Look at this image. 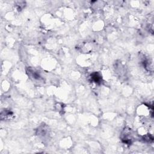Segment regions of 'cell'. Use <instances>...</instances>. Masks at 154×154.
I'll use <instances>...</instances> for the list:
<instances>
[{
    "label": "cell",
    "mask_w": 154,
    "mask_h": 154,
    "mask_svg": "<svg viewBox=\"0 0 154 154\" xmlns=\"http://www.w3.org/2000/svg\"><path fill=\"white\" fill-rule=\"evenodd\" d=\"M141 62L143 66L146 70L149 72H152L153 66H152V63L150 59L146 57L145 55H143V58L141 59Z\"/></svg>",
    "instance_id": "6da1fadb"
},
{
    "label": "cell",
    "mask_w": 154,
    "mask_h": 154,
    "mask_svg": "<svg viewBox=\"0 0 154 154\" xmlns=\"http://www.w3.org/2000/svg\"><path fill=\"white\" fill-rule=\"evenodd\" d=\"M26 73L28 75L29 77L30 78H31L32 80H35V81H40L42 79L39 73L32 68H30V67L28 68V69L26 70Z\"/></svg>",
    "instance_id": "7a4b0ae2"
},
{
    "label": "cell",
    "mask_w": 154,
    "mask_h": 154,
    "mask_svg": "<svg viewBox=\"0 0 154 154\" xmlns=\"http://www.w3.org/2000/svg\"><path fill=\"white\" fill-rule=\"evenodd\" d=\"M90 79L93 82L96 83V84H100L102 82V75L99 72H95L92 73L90 75Z\"/></svg>",
    "instance_id": "3957f363"
},
{
    "label": "cell",
    "mask_w": 154,
    "mask_h": 154,
    "mask_svg": "<svg viewBox=\"0 0 154 154\" xmlns=\"http://www.w3.org/2000/svg\"><path fill=\"white\" fill-rule=\"evenodd\" d=\"M48 134V129L46 125H41L39 128H38V129L37 130V135L39 137H42L45 138L47 136Z\"/></svg>",
    "instance_id": "277c9868"
},
{
    "label": "cell",
    "mask_w": 154,
    "mask_h": 154,
    "mask_svg": "<svg viewBox=\"0 0 154 154\" xmlns=\"http://www.w3.org/2000/svg\"><path fill=\"white\" fill-rule=\"evenodd\" d=\"M129 132H130L129 129V131L125 130V134L123 135V137H122V141H123V143L128 145H129L131 143V140H132L131 137V134H129Z\"/></svg>",
    "instance_id": "5b68a950"
},
{
    "label": "cell",
    "mask_w": 154,
    "mask_h": 154,
    "mask_svg": "<svg viewBox=\"0 0 154 154\" xmlns=\"http://www.w3.org/2000/svg\"><path fill=\"white\" fill-rule=\"evenodd\" d=\"M13 116V112H11L10 110H5L4 114H1V117L4 116L5 119H9Z\"/></svg>",
    "instance_id": "8992f818"
}]
</instances>
